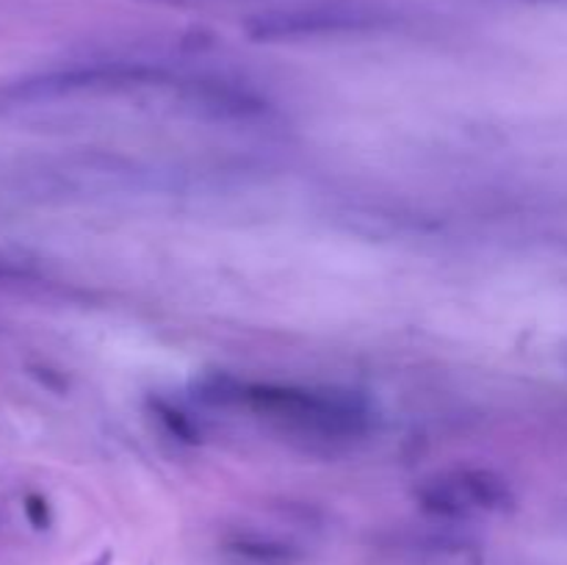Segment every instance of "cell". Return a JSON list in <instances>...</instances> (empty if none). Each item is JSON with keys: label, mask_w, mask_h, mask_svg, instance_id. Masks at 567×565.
<instances>
[{"label": "cell", "mask_w": 567, "mask_h": 565, "mask_svg": "<svg viewBox=\"0 0 567 565\" xmlns=\"http://www.w3.org/2000/svg\"><path fill=\"white\" fill-rule=\"evenodd\" d=\"M241 402L260 419L316 438H349L363 432L365 410L354 399L308 388H244Z\"/></svg>", "instance_id": "1"}, {"label": "cell", "mask_w": 567, "mask_h": 565, "mask_svg": "<svg viewBox=\"0 0 567 565\" xmlns=\"http://www.w3.org/2000/svg\"><path fill=\"white\" fill-rule=\"evenodd\" d=\"M28 515H31V518L37 521L39 526L44 524V510H42V504H39V502H28Z\"/></svg>", "instance_id": "4"}, {"label": "cell", "mask_w": 567, "mask_h": 565, "mask_svg": "<svg viewBox=\"0 0 567 565\" xmlns=\"http://www.w3.org/2000/svg\"><path fill=\"white\" fill-rule=\"evenodd\" d=\"M17 275H22V269L17 266V260L0 255V280H3V277H17Z\"/></svg>", "instance_id": "3"}, {"label": "cell", "mask_w": 567, "mask_h": 565, "mask_svg": "<svg viewBox=\"0 0 567 565\" xmlns=\"http://www.w3.org/2000/svg\"><path fill=\"white\" fill-rule=\"evenodd\" d=\"M97 565H109V557H100Z\"/></svg>", "instance_id": "5"}, {"label": "cell", "mask_w": 567, "mask_h": 565, "mask_svg": "<svg viewBox=\"0 0 567 565\" xmlns=\"http://www.w3.org/2000/svg\"><path fill=\"white\" fill-rule=\"evenodd\" d=\"M377 17L363 9H347V6H321V9L305 11H277V14H260L249 22L255 37H302V33L343 31V28H360L374 22Z\"/></svg>", "instance_id": "2"}]
</instances>
